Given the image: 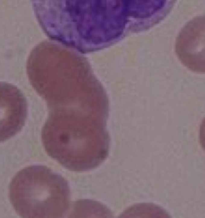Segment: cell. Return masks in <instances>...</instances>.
<instances>
[{
  "instance_id": "7a4b0ae2",
  "label": "cell",
  "mask_w": 205,
  "mask_h": 218,
  "mask_svg": "<svg viewBox=\"0 0 205 218\" xmlns=\"http://www.w3.org/2000/svg\"><path fill=\"white\" fill-rule=\"evenodd\" d=\"M10 199L21 218H62L69 209L67 181L43 165L20 171L10 185Z\"/></svg>"
},
{
  "instance_id": "6da1fadb",
  "label": "cell",
  "mask_w": 205,
  "mask_h": 218,
  "mask_svg": "<svg viewBox=\"0 0 205 218\" xmlns=\"http://www.w3.org/2000/svg\"><path fill=\"white\" fill-rule=\"evenodd\" d=\"M107 119L108 116L75 109L49 111L42 130L45 151L69 171L96 169L109 154Z\"/></svg>"
},
{
  "instance_id": "277c9868",
  "label": "cell",
  "mask_w": 205,
  "mask_h": 218,
  "mask_svg": "<svg viewBox=\"0 0 205 218\" xmlns=\"http://www.w3.org/2000/svg\"><path fill=\"white\" fill-rule=\"evenodd\" d=\"M67 218H113L105 204L93 199H79L72 204Z\"/></svg>"
},
{
  "instance_id": "5b68a950",
  "label": "cell",
  "mask_w": 205,
  "mask_h": 218,
  "mask_svg": "<svg viewBox=\"0 0 205 218\" xmlns=\"http://www.w3.org/2000/svg\"><path fill=\"white\" fill-rule=\"evenodd\" d=\"M118 218H171V216L157 204L140 203L126 209Z\"/></svg>"
},
{
  "instance_id": "8992f818",
  "label": "cell",
  "mask_w": 205,
  "mask_h": 218,
  "mask_svg": "<svg viewBox=\"0 0 205 218\" xmlns=\"http://www.w3.org/2000/svg\"><path fill=\"white\" fill-rule=\"evenodd\" d=\"M199 142L205 152V118L201 123L200 129H199Z\"/></svg>"
},
{
  "instance_id": "3957f363",
  "label": "cell",
  "mask_w": 205,
  "mask_h": 218,
  "mask_svg": "<svg viewBox=\"0 0 205 218\" xmlns=\"http://www.w3.org/2000/svg\"><path fill=\"white\" fill-rule=\"evenodd\" d=\"M27 116L24 97L13 89L0 87V142L18 134L24 127Z\"/></svg>"
}]
</instances>
